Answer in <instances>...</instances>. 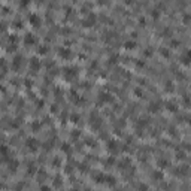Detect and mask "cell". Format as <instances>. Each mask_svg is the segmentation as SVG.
Here are the masks:
<instances>
[{
	"label": "cell",
	"instance_id": "obj_28",
	"mask_svg": "<svg viewBox=\"0 0 191 191\" xmlns=\"http://www.w3.org/2000/svg\"><path fill=\"white\" fill-rule=\"evenodd\" d=\"M99 3H100V5H105V3H106V0H100Z\"/></svg>",
	"mask_w": 191,
	"mask_h": 191
},
{
	"label": "cell",
	"instance_id": "obj_17",
	"mask_svg": "<svg viewBox=\"0 0 191 191\" xmlns=\"http://www.w3.org/2000/svg\"><path fill=\"white\" fill-rule=\"evenodd\" d=\"M152 178H154V179L157 178V179L160 181V179H163V173H161V172H154V173H152Z\"/></svg>",
	"mask_w": 191,
	"mask_h": 191
},
{
	"label": "cell",
	"instance_id": "obj_22",
	"mask_svg": "<svg viewBox=\"0 0 191 191\" xmlns=\"http://www.w3.org/2000/svg\"><path fill=\"white\" fill-rule=\"evenodd\" d=\"M70 121L78 122V121H79V117H78V115H72V117H70Z\"/></svg>",
	"mask_w": 191,
	"mask_h": 191
},
{
	"label": "cell",
	"instance_id": "obj_1",
	"mask_svg": "<svg viewBox=\"0 0 191 191\" xmlns=\"http://www.w3.org/2000/svg\"><path fill=\"white\" fill-rule=\"evenodd\" d=\"M25 148H27L30 152H36V149L39 148V142H37V139H34V137H28V139L25 140Z\"/></svg>",
	"mask_w": 191,
	"mask_h": 191
},
{
	"label": "cell",
	"instance_id": "obj_16",
	"mask_svg": "<svg viewBox=\"0 0 191 191\" xmlns=\"http://www.w3.org/2000/svg\"><path fill=\"white\" fill-rule=\"evenodd\" d=\"M48 51H49V48H48L47 45H42V47L39 48V54H42V55H43V54H47Z\"/></svg>",
	"mask_w": 191,
	"mask_h": 191
},
{
	"label": "cell",
	"instance_id": "obj_25",
	"mask_svg": "<svg viewBox=\"0 0 191 191\" xmlns=\"http://www.w3.org/2000/svg\"><path fill=\"white\" fill-rule=\"evenodd\" d=\"M58 185H61V179L60 178H55V187H58Z\"/></svg>",
	"mask_w": 191,
	"mask_h": 191
},
{
	"label": "cell",
	"instance_id": "obj_18",
	"mask_svg": "<svg viewBox=\"0 0 191 191\" xmlns=\"http://www.w3.org/2000/svg\"><path fill=\"white\" fill-rule=\"evenodd\" d=\"M166 91H169V93H172L173 91V85H172V82H166Z\"/></svg>",
	"mask_w": 191,
	"mask_h": 191
},
{
	"label": "cell",
	"instance_id": "obj_21",
	"mask_svg": "<svg viewBox=\"0 0 191 191\" xmlns=\"http://www.w3.org/2000/svg\"><path fill=\"white\" fill-rule=\"evenodd\" d=\"M61 149H63L64 152H69V151H70V146H69V145H67V143H64V145H63V146H61Z\"/></svg>",
	"mask_w": 191,
	"mask_h": 191
},
{
	"label": "cell",
	"instance_id": "obj_27",
	"mask_svg": "<svg viewBox=\"0 0 191 191\" xmlns=\"http://www.w3.org/2000/svg\"><path fill=\"white\" fill-rule=\"evenodd\" d=\"M28 5V0H21V6H27Z\"/></svg>",
	"mask_w": 191,
	"mask_h": 191
},
{
	"label": "cell",
	"instance_id": "obj_14",
	"mask_svg": "<svg viewBox=\"0 0 191 191\" xmlns=\"http://www.w3.org/2000/svg\"><path fill=\"white\" fill-rule=\"evenodd\" d=\"M100 100L102 102H112V97H111V94L103 93V94H100Z\"/></svg>",
	"mask_w": 191,
	"mask_h": 191
},
{
	"label": "cell",
	"instance_id": "obj_12",
	"mask_svg": "<svg viewBox=\"0 0 191 191\" xmlns=\"http://www.w3.org/2000/svg\"><path fill=\"white\" fill-rule=\"evenodd\" d=\"M117 148H118V143L115 142V140H111V142L107 143V149H109L111 152H115V151H117Z\"/></svg>",
	"mask_w": 191,
	"mask_h": 191
},
{
	"label": "cell",
	"instance_id": "obj_26",
	"mask_svg": "<svg viewBox=\"0 0 191 191\" xmlns=\"http://www.w3.org/2000/svg\"><path fill=\"white\" fill-rule=\"evenodd\" d=\"M190 19H191V17H190V15H185V17H184V23H188Z\"/></svg>",
	"mask_w": 191,
	"mask_h": 191
},
{
	"label": "cell",
	"instance_id": "obj_24",
	"mask_svg": "<svg viewBox=\"0 0 191 191\" xmlns=\"http://www.w3.org/2000/svg\"><path fill=\"white\" fill-rule=\"evenodd\" d=\"M176 157H178V158H185V154H184V152H178V155H176Z\"/></svg>",
	"mask_w": 191,
	"mask_h": 191
},
{
	"label": "cell",
	"instance_id": "obj_13",
	"mask_svg": "<svg viewBox=\"0 0 191 191\" xmlns=\"http://www.w3.org/2000/svg\"><path fill=\"white\" fill-rule=\"evenodd\" d=\"M124 47H126V49H135V48H136V42H135V40H127V42L124 43Z\"/></svg>",
	"mask_w": 191,
	"mask_h": 191
},
{
	"label": "cell",
	"instance_id": "obj_11",
	"mask_svg": "<svg viewBox=\"0 0 191 191\" xmlns=\"http://www.w3.org/2000/svg\"><path fill=\"white\" fill-rule=\"evenodd\" d=\"M105 184H107V185L109 187H113L115 185V184H117V181H115V178L113 176H106V175H105Z\"/></svg>",
	"mask_w": 191,
	"mask_h": 191
},
{
	"label": "cell",
	"instance_id": "obj_2",
	"mask_svg": "<svg viewBox=\"0 0 191 191\" xmlns=\"http://www.w3.org/2000/svg\"><path fill=\"white\" fill-rule=\"evenodd\" d=\"M76 75H78L76 67H64V78L67 81L75 79V78H76Z\"/></svg>",
	"mask_w": 191,
	"mask_h": 191
},
{
	"label": "cell",
	"instance_id": "obj_5",
	"mask_svg": "<svg viewBox=\"0 0 191 191\" xmlns=\"http://www.w3.org/2000/svg\"><path fill=\"white\" fill-rule=\"evenodd\" d=\"M39 69H40V61H39V58H36V57L30 58V70L32 72H37Z\"/></svg>",
	"mask_w": 191,
	"mask_h": 191
},
{
	"label": "cell",
	"instance_id": "obj_15",
	"mask_svg": "<svg viewBox=\"0 0 191 191\" xmlns=\"http://www.w3.org/2000/svg\"><path fill=\"white\" fill-rule=\"evenodd\" d=\"M149 111L151 112H158L160 111V103H151V105H149Z\"/></svg>",
	"mask_w": 191,
	"mask_h": 191
},
{
	"label": "cell",
	"instance_id": "obj_23",
	"mask_svg": "<svg viewBox=\"0 0 191 191\" xmlns=\"http://www.w3.org/2000/svg\"><path fill=\"white\" fill-rule=\"evenodd\" d=\"M152 17H154V18H158V17H160L158 11H152Z\"/></svg>",
	"mask_w": 191,
	"mask_h": 191
},
{
	"label": "cell",
	"instance_id": "obj_19",
	"mask_svg": "<svg viewBox=\"0 0 191 191\" xmlns=\"http://www.w3.org/2000/svg\"><path fill=\"white\" fill-rule=\"evenodd\" d=\"M160 52H161V55H163V57H169V55H170V54H169V51H166L164 48H160Z\"/></svg>",
	"mask_w": 191,
	"mask_h": 191
},
{
	"label": "cell",
	"instance_id": "obj_9",
	"mask_svg": "<svg viewBox=\"0 0 191 191\" xmlns=\"http://www.w3.org/2000/svg\"><path fill=\"white\" fill-rule=\"evenodd\" d=\"M182 64H191V51H185V54L182 55Z\"/></svg>",
	"mask_w": 191,
	"mask_h": 191
},
{
	"label": "cell",
	"instance_id": "obj_6",
	"mask_svg": "<svg viewBox=\"0 0 191 191\" xmlns=\"http://www.w3.org/2000/svg\"><path fill=\"white\" fill-rule=\"evenodd\" d=\"M36 37L33 36V34H25L24 36V45H27V47H33V45H36Z\"/></svg>",
	"mask_w": 191,
	"mask_h": 191
},
{
	"label": "cell",
	"instance_id": "obj_7",
	"mask_svg": "<svg viewBox=\"0 0 191 191\" xmlns=\"http://www.w3.org/2000/svg\"><path fill=\"white\" fill-rule=\"evenodd\" d=\"M8 166H9V172L15 173L17 169H18V166H19V163H18V160L12 158V160H8Z\"/></svg>",
	"mask_w": 191,
	"mask_h": 191
},
{
	"label": "cell",
	"instance_id": "obj_8",
	"mask_svg": "<svg viewBox=\"0 0 191 191\" xmlns=\"http://www.w3.org/2000/svg\"><path fill=\"white\" fill-rule=\"evenodd\" d=\"M58 55L61 57V58H64V60H67V58H70V55H72V52L67 49V48H60L58 49Z\"/></svg>",
	"mask_w": 191,
	"mask_h": 191
},
{
	"label": "cell",
	"instance_id": "obj_3",
	"mask_svg": "<svg viewBox=\"0 0 191 191\" xmlns=\"http://www.w3.org/2000/svg\"><path fill=\"white\" fill-rule=\"evenodd\" d=\"M28 23H30V25H32V27L39 28V27H40V24H42V19H40V17H39V15L33 14V15H30V17H28Z\"/></svg>",
	"mask_w": 191,
	"mask_h": 191
},
{
	"label": "cell",
	"instance_id": "obj_4",
	"mask_svg": "<svg viewBox=\"0 0 191 191\" xmlns=\"http://www.w3.org/2000/svg\"><path fill=\"white\" fill-rule=\"evenodd\" d=\"M23 60H24L23 55H17V57H15L14 60H12V66H11L12 70H19V69H21V66H23Z\"/></svg>",
	"mask_w": 191,
	"mask_h": 191
},
{
	"label": "cell",
	"instance_id": "obj_10",
	"mask_svg": "<svg viewBox=\"0 0 191 191\" xmlns=\"http://www.w3.org/2000/svg\"><path fill=\"white\" fill-rule=\"evenodd\" d=\"M166 109H167L169 112H173V113H175V112L178 111V106H176L175 102H166Z\"/></svg>",
	"mask_w": 191,
	"mask_h": 191
},
{
	"label": "cell",
	"instance_id": "obj_20",
	"mask_svg": "<svg viewBox=\"0 0 191 191\" xmlns=\"http://www.w3.org/2000/svg\"><path fill=\"white\" fill-rule=\"evenodd\" d=\"M34 172H36V167H34L33 164H30V169H28V175H33Z\"/></svg>",
	"mask_w": 191,
	"mask_h": 191
}]
</instances>
